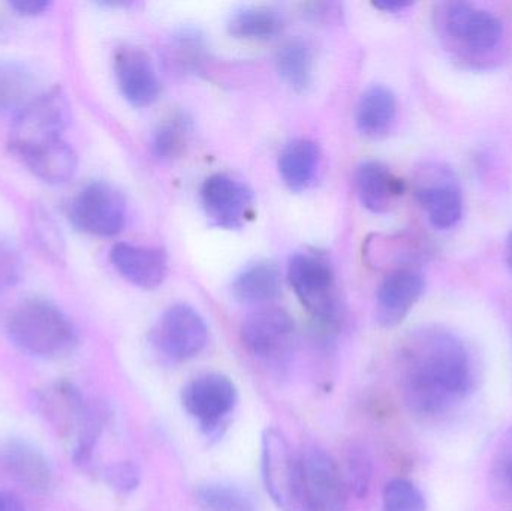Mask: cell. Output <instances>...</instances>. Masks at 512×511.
I'll list each match as a JSON object with an SVG mask.
<instances>
[{
  "label": "cell",
  "mask_w": 512,
  "mask_h": 511,
  "mask_svg": "<svg viewBox=\"0 0 512 511\" xmlns=\"http://www.w3.org/2000/svg\"><path fill=\"white\" fill-rule=\"evenodd\" d=\"M406 404L420 416H438L468 396L474 366L462 339L442 327L415 330L402 348Z\"/></svg>",
  "instance_id": "1"
},
{
  "label": "cell",
  "mask_w": 512,
  "mask_h": 511,
  "mask_svg": "<svg viewBox=\"0 0 512 511\" xmlns=\"http://www.w3.org/2000/svg\"><path fill=\"white\" fill-rule=\"evenodd\" d=\"M6 329L18 350L41 359L66 356L78 342L74 323L47 300H26L18 305L9 315Z\"/></svg>",
  "instance_id": "2"
},
{
  "label": "cell",
  "mask_w": 512,
  "mask_h": 511,
  "mask_svg": "<svg viewBox=\"0 0 512 511\" xmlns=\"http://www.w3.org/2000/svg\"><path fill=\"white\" fill-rule=\"evenodd\" d=\"M288 279L295 296L325 329H336L343 317L333 267L316 252H298L289 260Z\"/></svg>",
  "instance_id": "3"
},
{
  "label": "cell",
  "mask_w": 512,
  "mask_h": 511,
  "mask_svg": "<svg viewBox=\"0 0 512 511\" xmlns=\"http://www.w3.org/2000/svg\"><path fill=\"white\" fill-rule=\"evenodd\" d=\"M436 15L442 38L472 59L489 56L504 39L502 21L474 3H442Z\"/></svg>",
  "instance_id": "4"
},
{
  "label": "cell",
  "mask_w": 512,
  "mask_h": 511,
  "mask_svg": "<svg viewBox=\"0 0 512 511\" xmlns=\"http://www.w3.org/2000/svg\"><path fill=\"white\" fill-rule=\"evenodd\" d=\"M301 511H348V488L337 462L315 444L298 458Z\"/></svg>",
  "instance_id": "5"
},
{
  "label": "cell",
  "mask_w": 512,
  "mask_h": 511,
  "mask_svg": "<svg viewBox=\"0 0 512 511\" xmlns=\"http://www.w3.org/2000/svg\"><path fill=\"white\" fill-rule=\"evenodd\" d=\"M69 119L71 108L62 90L53 89L36 96L18 111L12 123L11 149L20 155L33 147L60 140Z\"/></svg>",
  "instance_id": "6"
},
{
  "label": "cell",
  "mask_w": 512,
  "mask_h": 511,
  "mask_svg": "<svg viewBox=\"0 0 512 511\" xmlns=\"http://www.w3.org/2000/svg\"><path fill=\"white\" fill-rule=\"evenodd\" d=\"M261 470L265 489L274 504L283 511H301L298 459L279 429L267 428L262 434Z\"/></svg>",
  "instance_id": "7"
},
{
  "label": "cell",
  "mask_w": 512,
  "mask_h": 511,
  "mask_svg": "<svg viewBox=\"0 0 512 511\" xmlns=\"http://www.w3.org/2000/svg\"><path fill=\"white\" fill-rule=\"evenodd\" d=\"M237 389L222 374H204L186 384L182 404L207 435L219 434L237 405Z\"/></svg>",
  "instance_id": "8"
},
{
  "label": "cell",
  "mask_w": 512,
  "mask_h": 511,
  "mask_svg": "<svg viewBox=\"0 0 512 511\" xmlns=\"http://www.w3.org/2000/svg\"><path fill=\"white\" fill-rule=\"evenodd\" d=\"M415 198L436 230H451L463 218V192L450 167L430 164L420 171Z\"/></svg>",
  "instance_id": "9"
},
{
  "label": "cell",
  "mask_w": 512,
  "mask_h": 511,
  "mask_svg": "<svg viewBox=\"0 0 512 511\" xmlns=\"http://www.w3.org/2000/svg\"><path fill=\"white\" fill-rule=\"evenodd\" d=\"M72 224L98 237L117 236L125 227L126 203L123 195L105 182H93L81 189L71 204Z\"/></svg>",
  "instance_id": "10"
},
{
  "label": "cell",
  "mask_w": 512,
  "mask_h": 511,
  "mask_svg": "<svg viewBox=\"0 0 512 511\" xmlns=\"http://www.w3.org/2000/svg\"><path fill=\"white\" fill-rule=\"evenodd\" d=\"M209 329L204 318L191 306H170L153 330L156 348L173 362L194 359L206 348Z\"/></svg>",
  "instance_id": "11"
},
{
  "label": "cell",
  "mask_w": 512,
  "mask_h": 511,
  "mask_svg": "<svg viewBox=\"0 0 512 511\" xmlns=\"http://www.w3.org/2000/svg\"><path fill=\"white\" fill-rule=\"evenodd\" d=\"M242 341L256 359L280 365L294 347V321L283 309L271 306L256 309L243 323Z\"/></svg>",
  "instance_id": "12"
},
{
  "label": "cell",
  "mask_w": 512,
  "mask_h": 511,
  "mask_svg": "<svg viewBox=\"0 0 512 511\" xmlns=\"http://www.w3.org/2000/svg\"><path fill=\"white\" fill-rule=\"evenodd\" d=\"M201 203L213 225L237 230L254 215L252 189L230 174H213L201 188Z\"/></svg>",
  "instance_id": "13"
},
{
  "label": "cell",
  "mask_w": 512,
  "mask_h": 511,
  "mask_svg": "<svg viewBox=\"0 0 512 511\" xmlns=\"http://www.w3.org/2000/svg\"><path fill=\"white\" fill-rule=\"evenodd\" d=\"M426 290V279L411 266L397 267L385 276L376 296V318L385 329L399 326Z\"/></svg>",
  "instance_id": "14"
},
{
  "label": "cell",
  "mask_w": 512,
  "mask_h": 511,
  "mask_svg": "<svg viewBox=\"0 0 512 511\" xmlns=\"http://www.w3.org/2000/svg\"><path fill=\"white\" fill-rule=\"evenodd\" d=\"M114 71L120 92L135 107H147L159 98L161 81L146 51L120 47L114 56Z\"/></svg>",
  "instance_id": "15"
},
{
  "label": "cell",
  "mask_w": 512,
  "mask_h": 511,
  "mask_svg": "<svg viewBox=\"0 0 512 511\" xmlns=\"http://www.w3.org/2000/svg\"><path fill=\"white\" fill-rule=\"evenodd\" d=\"M111 263L126 281L143 290H155L167 278V254L159 248L117 243L111 249Z\"/></svg>",
  "instance_id": "16"
},
{
  "label": "cell",
  "mask_w": 512,
  "mask_h": 511,
  "mask_svg": "<svg viewBox=\"0 0 512 511\" xmlns=\"http://www.w3.org/2000/svg\"><path fill=\"white\" fill-rule=\"evenodd\" d=\"M80 390L66 380L54 381L38 395V408L48 425L62 438L78 432L87 411Z\"/></svg>",
  "instance_id": "17"
},
{
  "label": "cell",
  "mask_w": 512,
  "mask_h": 511,
  "mask_svg": "<svg viewBox=\"0 0 512 511\" xmlns=\"http://www.w3.org/2000/svg\"><path fill=\"white\" fill-rule=\"evenodd\" d=\"M355 189L361 204L376 215L390 213L405 194V182L379 161H366L355 171Z\"/></svg>",
  "instance_id": "18"
},
{
  "label": "cell",
  "mask_w": 512,
  "mask_h": 511,
  "mask_svg": "<svg viewBox=\"0 0 512 511\" xmlns=\"http://www.w3.org/2000/svg\"><path fill=\"white\" fill-rule=\"evenodd\" d=\"M0 461L9 476L30 491H47L53 482L50 462L41 450L27 441H6L0 447Z\"/></svg>",
  "instance_id": "19"
},
{
  "label": "cell",
  "mask_w": 512,
  "mask_h": 511,
  "mask_svg": "<svg viewBox=\"0 0 512 511\" xmlns=\"http://www.w3.org/2000/svg\"><path fill=\"white\" fill-rule=\"evenodd\" d=\"M397 117V99L390 87L375 84L361 95L355 111L358 131L367 138H382Z\"/></svg>",
  "instance_id": "20"
},
{
  "label": "cell",
  "mask_w": 512,
  "mask_h": 511,
  "mask_svg": "<svg viewBox=\"0 0 512 511\" xmlns=\"http://www.w3.org/2000/svg\"><path fill=\"white\" fill-rule=\"evenodd\" d=\"M21 161L35 176L48 183H65L74 177L78 159L63 138L20 153Z\"/></svg>",
  "instance_id": "21"
},
{
  "label": "cell",
  "mask_w": 512,
  "mask_h": 511,
  "mask_svg": "<svg viewBox=\"0 0 512 511\" xmlns=\"http://www.w3.org/2000/svg\"><path fill=\"white\" fill-rule=\"evenodd\" d=\"M231 293L243 305L264 308L279 296V269L273 261H256L237 275L231 285Z\"/></svg>",
  "instance_id": "22"
},
{
  "label": "cell",
  "mask_w": 512,
  "mask_h": 511,
  "mask_svg": "<svg viewBox=\"0 0 512 511\" xmlns=\"http://www.w3.org/2000/svg\"><path fill=\"white\" fill-rule=\"evenodd\" d=\"M319 164L321 150L318 144L306 138H298L286 144L280 153V176L291 191L303 192L315 180Z\"/></svg>",
  "instance_id": "23"
},
{
  "label": "cell",
  "mask_w": 512,
  "mask_h": 511,
  "mask_svg": "<svg viewBox=\"0 0 512 511\" xmlns=\"http://www.w3.org/2000/svg\"><path fill=\"white\" fill-rule=\"evenodd\" d=\"M206 56V41L198 30H179L165 45V62L177 74H197L206 63Z\"/></svg>",
  "instance_id": "24"
},
{
  "label": "cell",
  "mask_w": 512,
  "mask_h": 511,
  "mask_svg": "<svg viewBox=\"0 0 512 511\" xmlns=\"http://www.w3.org/2000/svg\"><path fill=\"white\" fill-rule=\"evenodd\" d=\"M279 12L264 6H249L231 15L228 21L230 35L248 41H267L282 32Z\"/></svg>",
  "instance_id": "25"
},
{
  "label": "cell",
  "mask_w": 512,
  "mask_h": 511,
  "mask_svg": "<svg viewBox=\"0 0 512 511\" xmlns=\"http://www.w3.org/2000/svg\"><path fill=\"white\" fill-rule=\"evenodd\" d=\"M277 71L288 86L306 92L313 81V51L303 39L286 42L276 57Z\"/></svg>",
  "instance_id": "26"
},
{
  "label": "cell",
  "mask_w": 512,
  "mask_h": 511,
  "mask_svg": "<svg viewBox=\"0 0 512 511\" xmlns=\"http://www.w3.org/2000/svg\"><path fill=\"white\" fill-rule=\"evenodd\" d=\"M191 119L185 113H171L153 132L152 150L156 158L171 161L185 153L191 137Z\"/></svg>",
  "instance_id": "27"
},
{
  "label": "cell",
  "mask_w": 512,
  "mask_h": 511,
  "mask_svg": "<svg viewBox=\"0 0 512 511\" xmlns=\"http://www.w3.org/2000/svg\"><path fill=\"white\" fill-rule=\"evenodd\" d=\"M197 500L206 511H259L254 495L231 483H207L198 489Z\"/></svg>",
  "instance_id": "28"
},
{
  "label": "cell",
  "mask_w": 512,
  "mask_h": 511,
  "mask_svg": "<svg viewBox=\"0 0 512 511\" xmlns=\"http://www.w3.org/2000/svg\"><path fill=\"white\" fill-rule=\"evenodd\" d=\"M349 494L364 498L372 482L373 464L369 450L361 443H351L346 449L345 473H343Z\"/></svg>",
  "instance_id": "29"
},
{
  "label": "cell",
  "mask_w": 512,
  "mask_h": 511,
  "mask_svg": "<svg viewBox=\"0 0 512 511\" xmlns=\"http://www.w3.org/2000/svg\"><path fill=\"white\" fill-rule=\"evenodd\" d=\"M108 411L104 405H87L86 416L78 429L75 443L74 459L77 464H86L92 458L96 443L107 425Z\"/></svg>",
  "instance_id": "30"
},
{
  "label": "cell",
  "mask_w": 512,
  "mask_h": 511,
  "mask_svg": "<svg viewBox=\"0 0 512 511\" xmlns=\"http://www.w3.org/2000/svg\"><path fill=\"white\" fill-rule=\"evenodd\" d=\"M32 77L18 65H0V111L26 105Z\"/></svg>",
  "instance_id": "31"
},
{
  "label": "cell",
  "mask_w": 512,
  "mask_h": 511,
  "mask_svg": "<svg viewBox=\"0 0 512 511\" xmlns=\"http://www.w3.org/2000/svg\"><path fill=\"white\" fill-rule=\"evenodd\" d=\"M426 498L420 489L405 479H394L382 494V511H426Z\"/></svg>",
  "instance_id": "32"
},
{
  "label": "cell",
  "mask_w": 512,
  "mask_h": 511,
  "mask_svg": "<svg viewBox=\"0 0 512 511\" xmlns=\"http://www.w3.org/2000/svg\"><path fill=\"white\" fill-rule=\"evenodd\" d=\"M490 489L496 498L512 497V428L499 443L490 468Z\"/></svg>",
  "instance_id": "33"
},
{
  "label": "cell",
  "mask_w": 512,
  "mask_h": 511,
  "mask_svg": "<svg viewBox=\"0 0 512 511\" xmlns=\"http://www.w3.org/2000/svg\"><path fill=\"white\" fill-rule=\"evenodd\" d=\"M104 479L107 485L119 494H129L140 485V468L134 462H119L105 470Z\"/></svg>",
  "instance_id": "34"
},
{
  "label": "cell",
  "mask_w": 512,
  "mask_h": 511,
  "mask_svg": "<svg viewBox=\"0 0 512 511\" xmlns=\"http://www.w3.org/2000/svg\"><path fill=\"white\" fill-rule=\"evenodd\" d=\"M20 276V255L8 243L0 242V293L17 284Z\"/></svg>",
  "instance_id": "35"
},
{
  "label": "cell",
  "mask_w": 512,
  "mask_h": 511,
  "mask_svg": "<svg viewBox=\"0 0 512 511\" xmlns=\"http://www.w3.org/2000/svg\"><path fill=\"white\" fill-rule=\"evenodd\" d=\"M50 6L45 0H18L12 2L11 8L15 9L21 15H39Z\"/></svg>",
  "instance_id": "36"
},
{
  "label": "cell",
  "mask_w": 512,
  "mask_h": 511,
  "mask_svg": "<svg viewBox=\"0 0 512 511\" xmlns=\"http://www.w3.org/2000/svg\"><path fill=\"white\" fill-rule=\"evenodd\" d=\"M0 511H26V507L17 495L0 491Z\"/></svg>",
  "instance_id": "37"
},
{
  "label": "cell",
  "mask_w": 512,
  "mask_h": 511,
  "mask_svg": "<svg viewBox=\"0 0 512 511\" xmlns=\"http://www.w3.org/2000/svg\"><path fill=\"white\" fill-rule=\"evenodd\" d=\"M373 5H375L376 8L381 9V11L396 14V12H400L403 11V9L409 8L412 3L403 2V0H381V2H375Z\"/></svg>",
  "instance_id": "38"
},
{
  "label": "cell",
  "mask_w": 512,
  "mask_h": 511,
  "mask_svg": "<svg viewBox=\"0 0 512 511\" xmlns=\"http://www.w3.org/2000/svg\"><path fill=\"white\" fill-rule=\"evenodd\" d=\"M505 261H507L508 270L512 276V231L508 236L507 245H505Z\"/></svg>",
  "instance_id": "39"
}]
</instances>
